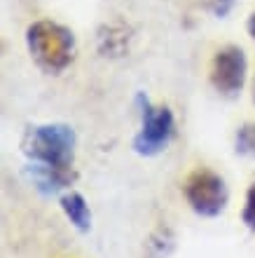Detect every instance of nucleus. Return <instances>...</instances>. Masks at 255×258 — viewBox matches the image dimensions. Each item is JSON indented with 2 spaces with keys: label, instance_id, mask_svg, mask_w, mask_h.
<instances>
[{
  "label": "nucleus",
  "instance_id": "1",
  "mask_svg": "<svg viewBox=\"0 0 255 258\" xmlns=\"http://www.w3.org/2000/svg\"><path fill=\"white\" fill-rule=\"evenodd\" d=\"M75 148L77 136L70 124L63 122L33 124L21 139V153L28 157V162L54 169H73Z\"/></svg>",
  "mask_w": 255,
  "mask_h": 258
},
{
  "label": "nucleus",
  "instance_id": "9",
  "mask_svg": "<svg viewBox=\"0 0 255 258\" xmlns=\"http://www.w3.org/2000/svg\"><path fill=\"white\" fill-rule=\"evenodd\" d=\"M241 221L250 232H255V178L250 181L248 190H246V200H243V209H241Z\"/></svg>",
  "mask_w": 255,
  "mask_h": 258
},
{
  "label": "nucleus",
  "instance_id": "7",
  "mask_svg": "<svg viewBox=\"0 0 255 258\" xmlns=\"http://www.w3.org/2000/svg\"><path fill=\"white\" fill-rule=\"evenodd\" d=\"M61 211L68 218V223L73 225L77 232H89L92 230V209H89L84 195L77 190H68L59 197Z\"/></svg>",
  "mask_w": 255,
  "mask_h": 258
},
{
  "label": "nucleus",
  "instance_id": "11",
  "mask_svg": "<svg viewBox=\"0 0 255 258\" xmlns=\"http://www.w3.org/2000/svg\"><path fill=\"white\" fill-rule=\"evenodd\" d=\"M246 26H248V35H250V38H253V40H255V10H253V12H250V17H248V24H246Z\"/></svg>",
  "mask_w": 255,
  "mask_h": 258
},
{
  "label": "nucleus",
  "instance_id": "8",
  "mask_svg": "<svg viewBox=\"0 0 255 258\" xmlns=\"http://www.w3.org/2000/svg\"><path fill=\"white\" fill-rule=\"evenodd\" d=\"M234 150L239 155H255V122H243L234 134Z\"/></svg>",
  "mask_w": 255,
  "mask_h": 258
},
{
  "label": "nucleus",
  "instance_id": "10",
  "mask_svg": "<svg viewBox=\"0 0 255 258\" xmlns=\"http://www.w3.org/2000/svg\"><path fill=\"white\" fill-rule=\"evenodd\" d=\"M236 0H206V10L218 19H225L232 10H234Z\"/></svg>",
  "mask_w": 255,
  "mask_h": 258
},
{
  "label": "nucleus",
  "instance_id": "12",
  "mask_svg": "<svg viewBox=\"0 0 255 258\" xmlns=\"http://www.w3.org/2000/svg\"><path fill=\"white\" fill-rule=\"evenodd\" d=\"M253 101H255V85H253Z\"/></svg>",
  "mask_w": 255,
  "mask_h": 258
},
{
  "label": "nucleus",
  "instance_id": "6",
  "mask_svg": "<svg viewBox=\"0 0 255 258\" xmlns=\"http://www.w3.org/2000/svg\"><path fill=\"white\" fill-rule=\"evenodd\" d=\"M26 174L42 195H59L75 183L73 169H54V167H45V164L28 162Z\"/></svg>",
  "mask_w": 255,
  "mask_h": 258
},
{
  "label": "nucleus",
  "instance_id": "3",
  "mask_svg": "<svg viewBox=\"0 0 255 258\" xmlns=\"http://www.w3.org/2000/svg\"><path fill=\"white\" fill-rule=\"evenodd\" d=\"M138 115H141V127L136 132L131 148L134 153L143 157H154L168 148V143L176 136V115L168 106H154L148 96H136Z\"/></svg>",
  "mask_w": 255,
  "mask_h": 258
},
{
  "label": "nucleus",
  "instance_id": "2",
  "mask_svg": "<svg viewBox=\"0 0 255 258\" xmlns=\"http://www.w3.org/2000/svg\"><path fill=\"white\" fill-rule=\"evenodd\" d=\"M26 47L45 73H63L75 59V35L59 21L38 19L26 28Z\"/></svg>",
  "mask_w": 255,
  "mask_h": 258
},
{
  "label": "nucleus",
  "instance_id": "4",
  "mask_svg": "<svg viewBox=\"0 0 255 258\" xmlns=\"http://www.w3.org/2000/svg\"><path fill=\"white\" fill-rule=\"evenodd\" d=\"M183 197L197 216L215 218L227 209L229 188L220 174L208 167H197L183 181Z\"/></svg>",
  "mask_w": 255,
  "mask_h": 258
},
{
  "label": "nucleus",
  "instance_id": "5",
  "mask_svg": "<svg viewBox=\"0 0 255 258\" xmlns=\"http://www.w3.org/2000/svg\"><path fill=\"white\" fill-rule=\"evenodd\" d=\"M248 75V59L239 45H225L213 54L211 66H208V80L213 89L222 96L241 94Z\"/></svg>",
  "mask_w": 255,
  "mask_h": 258
}]
</instances>
